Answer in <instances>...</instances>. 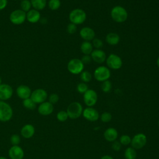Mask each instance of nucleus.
<instances>
[{"instance_id":"nucleus-39","label":"nucleus","mask_w":159,"mask_h":159,"mask_svg":"<svg viewBox=\"0 0 159 159\" xmlns=\"http://www.w3.org/2000/svg\"><path fill=\"white\" fill-rule=\"evenodd\" d=\"M111 147H112L113 150H114L116 152H118V151H119L121 149L122 145H121V143H120L119 141L115 140V141L112 142Z\"/></svg>"},{"instance_id":"nucleus-10","label":"nucleus","mask_w":159,"mask_h":159,"mask_svg":"<svg viewBox=\"0 0 159 159\" xmlns=\"http://www.w3.org/2000/svg\"><path fill=\"white\" fill-rule=\"evenodd\" d=\"M48 94L47 92L42 88H38L32 91L30 98L35 104H41L47 99Z\"/></svg>"},{"instance_id":"nucleus-35","label":"nucleus","mask_w":159,"mask_h":159,"mask_svg":"<svg viewBox=\"0 0 159 159\" xmlns=\"http://www.w3.org/2000/svg\"><path fill=\"white\" fill-rule=\"evenodd\" d=\"M10 142L12 145H19L20 142V137L17 134H13L10 138Z\"/></svg>"},{"instance_id":"nucleus-24","label":"nucleus","mask_w":159,"mask_h":159,"mask_svg":"<svg viewBox=\"0 0 159 159\" xmlns=\"http://www.w3.org/2000/svg\"><path fill=\"white\" fill-rule=\"evenodd\" d=\"M30 1L32 4V7L37 11L43 10L47 4V0H30Z\"/></svg>"},{"instance_id":"nucleus-37","label":"nucleus","mask_w":159,"mask_h":159,"mask_svg":"<svg viewBox=\"0 0 159 159\" xmlns=\"http://www.w3.org/2000/svg\"><path fill=\"white\" fill-rule=\"evenodd\" d=\"M66 30H67V32L70 34H75L76 30H77V27H76V25L73 24V23H70L68 25H67V27H66Z\"/></svg>"},{"instance_id":"nucleus-16","label":"nucleus","mask_w":159,"mask_h":159,"mask_svg":"<svg viewBox=\"0 0 159 159\" xmlns=\"http://www.w3.org/2000/svg\"><path fill=\"white\" fill-rule=\"evenodd\" d=\"M80 35L84 41L90 42L95 38V32L89 27H84L81 29Z\"/></svg>"},{"instance_id":"nucleus-19","label":"nucleus","mask_w":159,"mask_h":159,"mask_svg":"<svg viewBox=\"0 0 159 159\" xmlns=\"http://www.w3.org/2000/svg\"><path fill=\"white\" fill-rule=\"evenodd\" d=\"M41 17L39 11L35 9H31L27 12H26V20L32 24L38 22Z\"/></svg>"},{"instance_id":"nucleus-40","label":"nucleus","mask_w":159,"mask_h":159,"mask_svg":"<svg viewBox=\"0 0 159 159\" xmlns=\"http://www.w3.org/2000/svg\"><path fill=\"white\" fill-rule=\"evenodd\" d=\"M81 60L83 62V63L85 65V64H89L92 59L90 55H84L81 58Z\"/></svg>"},{"instance_id":"nucleus-41","label":"nucleus","mask_w":159,"mask_h":159,"mask_svg":"<svg viewBox=\"0 0 159 159\" xmlns=\"http://www.w3.org/2000/svg\"><path fill=\"white\" fill-rule=\"evenodd\" d=\"M7 5V0H0V11L4 9Z\"/></svg>"},{"instance_id":"nucleus-47","label":"nucleus","mask_w":159,"mask_h":159,"mask_svg":"<svg viewBox=\"0 0 159 159\" xmlns=\"http://www.w3.org/2000/svg\"><path fill=\"white\" fill-rule=\"evenodd\" d=\"M19 1H22V0H19Z\"/></svg>"},{"instance_id":"nucleus-29","label":"nucleus","mask_w":159,"mask_h":159,"mask_svg":"<svg viewBox=\"0 0 159 159\" xmlns=\"http://www.w3.org/2000/svg\"><path fill=\"white\" fill-rule=\"evenodd\" d=\"M20 7L21 10L27 12L32 9V4L30 0H22L20 2Z\"/></svg>"},{"instance_id":"nucleus-43","label":"nucleus","mask_w":159,"mask_h":159,"mask_svg":"<svg viewBox=\"0 0 159 159\" xmlns=\"http://www.w3.org/2000/svg\"><path fill=\"white\" fill-rule=\"evenodd\" d=\"M157 65L158 67H159V57H158V58L157 60Z\"/></svg>"},{"instance_id":"nucleus-28","label":"nucleus","mask_w":159,"mask_h":159,"mask_svg":"<svg viewBox=\"0 0 159 159\" xmlns=\"http://www.w3.org/2000/svg\"><path fill=\"white\" fill-rule=\"evenodd\" d=\"M80 80L82 81V82L84 83H88L92 79V75L91 73L88 71H83L80 73Z\"/></svg>"},{"instance_id":"nucleus-21","label":"nucleus","mask_w":159,"mask_h":159,"mask_svg":"<svg viewBox=\"0 0 159 159\" xmlns=\"http://www.w3.org/2000/svg\"><path fill=\"white\" fill-rule=\"evenodd\" d=\"M118 137V132L114 127H109L105 130L104 132V139L110 142H112L117 140Z\"/></svg>"},{"instance_id":"nucleus-5","label":"nucleus","mask_w":159,"mask_h":159,"mask_svg":"<svg viewBox=\"0 0 159 159\" xmlns=\"http://www.w3.org/2000/svg\"><path fill=\"white\" fill-rule=\"evenodd\" d=\"M84 65L79 58H72L67 64L68 71L73 75L80 74L84 70Z\"/></svg>"},{"instance_id":"nucleus-31","label":"nucleus","mask_w":159,"mask_h":159,"mask_svg":"<svg viewBox=\"0 0 159 159\" xmlns=\"http://www.w3.org/2000/svg\"><path fill=\"white\" fill-rule=\"evenodd\" d=\"M112 114L109 112H104L101 116H99L101 120L104 123H107L110 122L112 119Z\"/></svg>"},{"instance_id":"nucleus-13","label":"nucleus","mask_w":159,"mask_h":159,"mask_svg":"<svg viewBox=\"0 0 159 159\" xmlns=\"http://www.w3.org/2000/svg\"><path fill=\"white\" fill-rule=\"evenodd\" d=\"M13 94V89L8 84H0V101H6L9 99Z\"/></svg>"},{"instance_id":"nucleus-11","label":"nucleus","mask_w":159,"mask_h":159,"mask_svg":"<svg viewBox=\"0 0 159 159\" xmlns=\"http://www.w3.org/2000/svg\"><path fill=\"white\" fill-rule=\"evenodd\" d=\"M83 101L88 107L94 106L98 101L97 93L91 89H88L83 94Z\"/></svg>"},{"instance_id":"nucleus-3","label":"nucleus","mask_w":159,"mask_h":159,"mask_svg":"<svg viewBox=\"0 0 159 159\" xmlns=\"http://www.w3.org/2000/svg\"><path fill=\"white\" fill-rule=\"evenodd\" d=\"M66 111L69 118L71 119H76L82 115L83 109L80 102H73L68 105Z\"/></svg>"},{"instance_id":"nucleus-8","label":"nucleus","mask_w":159,"mask_h":159,"mask_svg":"<svg viewBox=\"0 0 159 159\" xmlns=\"http://www.w3.org/2000/svg\"><path fill=\"white\" fill-rule=\"evenodd\" d=\"M106 65L109 68L112 70H119L122 66V60L121 58L114 53L110 54L106 60Z\"/></svg>"},{"instance_id":"nucleus-42","label":"nucleus","mask_w":159,"mask_h":159,"mask_svg":"<svg viewBox=\"0 0 159 159\" xmlns=\"http://www.w3.org/2000/svg\"><path fill=\"white\" fill-rule=\"evenodd\" d=\"M100 159H114L113 157H112L110 155H103Z\"/></svg>"},{"instance_id":"nucleus-26","label":"nucleus","mask_w":159,"mask_h":159,"mask_svg":"<svg viewBox=\"0 0 159 159\" xmlns=\"http://www.w3.org/2000/svg\"><path fill=\"white\" fill-rule=\"evenodd\" d=\"M23 106L29 110H34L36 107V104L30 98H27L22 101Z\"/></svg>"},{"instance_id":"nucleus-18","label":"nucleus","mask_w":159,"mask_h":159,"mask_svg":"<svg viewBox=\"0 0 159 159\" xmlns=\"http://www.w3.org/2000/svg\"><path fill=\"white\" fill-rule=\"evenodd\" d=\"M31 93L32 91L30 87L25 84L19 85L16 89V94L17 96L23 100L30 98Z\"/></svg>"},{"instance_id":"nucleus-20","label":"nucleus","mask_w":159,"mask_h":159,"mask_svg":"<svg viewBox=\"0 0 159 159\" xmlns=\"http://www.w3.org/2000/svg\"><path fill=\"white\" fill-rule=\"evenodd\" d=\"M21 135L25 139H30L35 134V127L30 124H25L20 130Z\"/></svg>"},{"instance_id":"nucleus-25","label":"nucleus","mask_w":159,"mask_h":159,"mask_svg":"<svg viewBox=\"0 0 159 159\" xmlns=\"http://www.w3.org/2000/svg\"><path fill=\"white\" fill-rule=\"evenodd\" d=\"M124 157L125 159H135L137 157V152L132 147H127L124 151Z\"/></svg>"},{"instance_id":"nucleus-32","label":"nucleus","mask_w":159,"mask_h":159,"mask_svg":"<svg viewBox=\"0 0 159 159\" xmlns=\"http://www.w3.org/2000/svg\"><path fill=\"white\" fill-rule=\"evenodd\" d=\"M131 137L128 135H122L119 138V142L122 145H128L131 143Z\"/></svg>"},{"instance_id":"nucleus-7","label":"nucleus","mask_w":159,"mask_h":159,"mask_svg":"<svg viewBox=\"0 0 159 159\" xmlns=\"http://www.w3.org/2000/svg\"><path fill=\"white\" fill-rule=\"evenodd\" d=\"M93 75L95 80L100 82H103L109 79L111 76V71L108 67L99 66L95 69Z\"/></svg>"},{"instance_id":"nucleus-6","label":"nucleus","mask_w":159,"mask_h":159,"mask_svg":"<svg viewBox=\"0 0 159 159\" xmlns=\"http://www.w3.org/2000/svg\"><path fill=\"white\" fill-rule=\"evenodd\" d=\"M9 20L14 25L22 24L26 20V12L20 9L14 10L9 15Z\"/></svg>"},{"instance_id":"nucleus-17","label":"nucleus","mask_w":159,"mask_h":159,"mask_svg":"<svg viewBox=\"0 0 159 159\" xmlns=\"http://www.w3.org/2000/svg\"><path fill=\"white\" fill-rule=\"evenodd\" d=\"M92 60L97 63H102L106 60V55L104 51L101 49L93 50L90 55Z\"/></svg>"},{"instance_id":"nucleus-44","label":"nucleus","mask_w":159,"mask_h":159,"mask_svg":"<svg viewBox=\"0 0 159 159\" xmlns=\"http://www.w3.org/2000/svg\"><path fill=\"white\" fill-rule=\"evenodd\" d=\"M0 159H7V158L4 157H0Z\"/></svg>"},{"instance_id":"nucleus-38","label":"nucleus","mask_w":159,"mask_h":159,"mask_svg":"<svg viewBox=\"0 0 159 159\" xmlns=\"http://www.w3.org/2000/svg\"><path fill=\"white\" fill-rule=\"evenodd\" d=\"M58 101H59V96L56 93H52L48 97V102H50L52 104H55L57 103Z\"/></svg>"},{"instance_id":"nucleus-1","label":"nucleus","mask_w":159,"mask_h":159,"mask_svg":"<svg viewBox=\"0 0 159 159\" xmlns=\"http://www.w3.org/2000/svg\"><path fill=\"white\" fill-rule=\"evenodd\" d=\"M111 17L116 22L122 23L127 19L128 12L124 7L121 6H116L111 9Z\"/></svg>"},{"instance_id":"nucleus-34","label":"nucleus","mask_w":159,"mask_h":159,"mask_svg":"<svg viewBox=\"0 0 159 159\" xmlns=\"http://www.w3.org/2000/svg\"><path fill=\"white\" fill-rule=\"evenodd\" d=\"M68 118V115L65 111H60L57 114V119L60 122H65Z\"/></svg>"},{"instance_id":"nucleus-12","label":"nucleus","mask_w":159,"mask_h":159,"mask_svg":"<svg viewBox=\"0 0 159 159\" xmlns=\"http://www.w3.org/2000/svg\"><path fill=\"white\" fill-rule=\"evenodd\" d=\"M82 115L85 119L90 122L97 121L99 118L98 111L93 107H87L83 109Z\"/></svg>"},{"instance_id":"nucleus-27","label":"nucleus","mask_w":159,"mask_h":159,"mask_svg":"<svg viewBox=\"0 0 159 159\" xmlns=\"http://www.w3.org/2000/svg\"><path fill=\"white\" fill-rule=\"evenodd\" d=\"M47 4L50 9L52 11H56L60 7L61 1L60 0H49Z\"/></svg>"},{"instance_id":"nucleus-2","label":"nucleus","mask_w":159,"mask_h":159,"mask_svg":"<svg viewBox=\"0 0 159 159\" xmlns=\"http://www.w3.org/2000/svg\"><path fill=\"white\" fill-rule=\"evenodd\" d=\"M68 17L71 23H73L76 25H80L86 20V13L82 9L76 8L70 11Z\"/></svg>"},{"instance_id":"nucleus-23","label":"nucleus","mask_w":159,"mask_h":159,"mask_svg":"<svg viewBox=\"0 0 159 159\" xmlns=\"http://www.w3.org/2000/svg\"><path fill=\"white\" fill-rule=\"evenodd\" d=\"M80 50L84 55H91L93 50L92 43L88 41H84L80 45Z\"/></svg>"},{"instance_id":"nucleus-36","label":"nucleus","mask_w":159,"mask_h":159,"mask_svg":"<svg viewBox=\"0 0 159 159\" xmlns=\"http://www.w3.org/2000/svg\"><path fill=\"white\" fill-rule=\"evenodd\" d=\"M92 45L94 48H96V49H101V48L102 47L104 43L101 39L98 38H94L93 40Z\"/></svg>"},{"instance_id":"nucleus-33","label":"nucleus","mask_w":159,"mask_h":159,"mask_svg":"<svg viewBox=\"0 0 159 159\" xmlns=\"http://www.w3.org/2000/svg\"><path fill=\"white\" fill-rule=\"evenodd\" d=\"M88 89V86L87 83L84 82H81L78 83L76 86V90L80 94H84Z\"/></svg>"},{"instance_id":"nucleus-30","label":"nucleus","mask_w":159,"mask_h":159,"mask_svg":"<svg viewBox=\"0 0 159 159\" xmlns=\"http://www.w3.org/2000/svg\"><path fill=\"white\" fill-rule=\"evenodd\" d=\"M112 89V83L111 82L107 80L102 82L101 84V89L104 93H109Z\"/></svg>"},{"instance_id":"nucleus-46","label":"nucleus","mask_w":159,"mask_h":159,"mask_svg":"<svg viewBox=\"0 0 159 159\" xmlns=\"http://www.w3.org/2000/svg\"><path fill=\"white\" fill-rule=\"evenodd\" d=\"M158 126H159V120H158Z\"/></svg>"},{"instance_id":"nucleus-22","label":"nucleus","mask_w":159,"mask_h":159,"mask_svg":"<svg viewBox=\"0 0 159 159\" xmlns=\"http://www.w3.org/2000/svg\"><path fill=\"white\" fill-rule=\"evenodd\" d=\"M120 41L119 35L115 32H109L106 36V42L110 45H116Z\"/></svg>"},{"instance_id":"nucleus-4","label":"nucleus","mask_w":159,"mask_h":159,"mask_svg":"<svg viewBox=\"0 0 159 159\" xmlns=\"http://www.w3.org/2000/svg\"><path fill=\"white\" fill-rule=\"evenodd\" d=\"M12 115L11 106L6 101H0V121L7 122L11 119Z\"/></svg>"},{"instance_id":"nucleus-15","label":"nucleus","mask_w":159,"mask_h":159,"mask_svg":"<svg viewBox=\"0 0 159 159\" xmlns=\"http://www.w3.org/2000/svg\"><path fill=\"white\" fill-rule=\"evenodd\" d=\"M8 154L11 159H23L24 157V152L19 145H12L9 150Z\"/></svg>"},{"instance_id":"nucleus-14","label":"nucleus","mask_w":159,"mask_h":159,"mask_svg":"<svg viewBox=\"0 0 159 159\" xmlns=\"http://www.w3.org/2000/svg\"><path fill=\"white\" fill-rule=\"evenodd\" d=\"M53 104L48 101H45L39 104L37 111L40 115L47 116L50 115L53 112Z\"/></svg>"},{"instance_id":"nucleus-45","label":"nucleus","mask_w":159,"mask_h":159,"mask_svg":"<svg viewBox=\"0 0 159 159\" xmlns=\"http://www.w3.org/2000/svg\"><path fill=\"white\" fill-rule=\"evenodd\" d=\"M2 84V79H1V78L0 76V84Z\"/></svg>"},{"instance_id":"nucleus-9","label":"nucleus","mask_w":159,"mask_h":159,"mask_svg":"<svg viewBox=\"0 0 159 159\" xmlns=\"http://www.w3.org/2000/svg\"><path fill=\"white\" fill-rule=\"evenodd\" d=\"M147 136L143 133H139L135 134L131 140V147L135 150L142 148L147 143Z\"/></svg>"}]
</instances>
